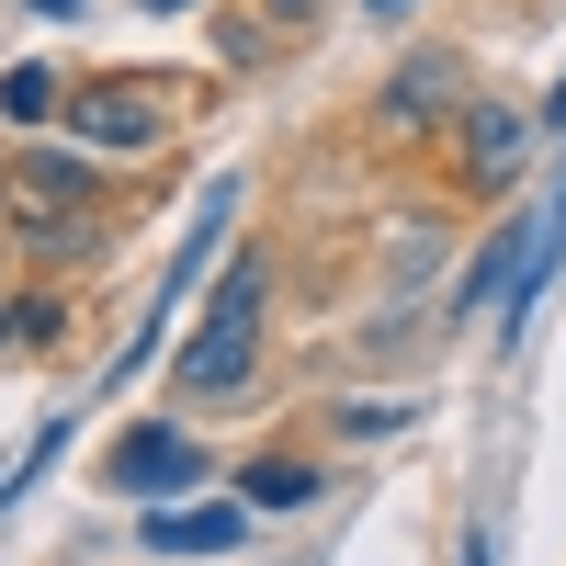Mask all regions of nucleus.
<instances>
[{
	"mask_svg": "<svg viewBox=\"0 0 566 566\" xmlns=\"http://www.w3.org/2000/svg\"><path fill=\"white\" fill-rule=\"evenodd\" d=\"M363 12H374V23H408V12H419V0H363Z\"/></svg>",
	"mask_w": 566,
	"mask_h": 566,
	"instance_id": "nucleus-10",
	"label": "nucleus"
},
{
	"mask_svg": "<svg viewBox=\"0 0 566 566\" xmlns=\"http://www.w3.org/2000/svg\"><path fill=\"white\" fill-rule=\"evenodd\" d=\"M136 544L148 555H239L250 544V499H159Z\"/></svg>",
	"mask_w": 566,
	"mask_h": 566,
	"instance_id": "nucleus-4",
	"label": "nucleus"
},
{
	"mask_svg": "<svg viewBox=\"0 0 566 566\" xmlns=\"http://www.w3.org/2000/svg\"><path fill=\"white\" fill-rule=\"evenodd\" d=\"M522 148H533V114H510V103L464 114V181H476V193H510V181H522Z\"/></svg>",
	"mask_w": 566,
	"mask_h": 566,
	"instance_id": "nucleus-5",
	"label": "nucleus"
},
{
	"mask_svg": "<svg viewBox=\"0 0 566 566\" xmlns=\"http://www.w3.org/2000/svg\"><path fill=\"white\" fill-rule=\"evenodd\" d=\"M0 114H12V125H57L69 114V69H45V57L0 69Z\"/></svg>",
	"mask_w": 566,
	"mask_h": 566,
	"instance_id": "nucleus-7",
	"label": "nucleus"
},
{
	"mask_svg": "<svg viewBox=\"0 0 566 566\" xmlns=\"http://www.w3.org/2000/svg\"><path fill=\"white\" fill-rule=\"evenodd\" d=\"M453 103V57H397V80H386V125L408 136V125H431Z\"/></svg>",
	"mask_w": 566,
	"mask_h": 566,
	"instance_id": "nucleus-6",
	"label": "nucleus"
},
{
	"mask_svg": "<svg viewBox=\"0 0 566 566\" xmlns=\"http://www.w3.org/2000/svg\"><path fill=\"white\" fill-rule=\"evenodd\" d=\"M69 136L80 148H159V103L136 80H69Z\"/></svg>",
	"mask_w": 566,
	"mask_h": 566,
	"instance_id": "nucleus-3",
	"label": "nucleus"
},
{
	"mask_svg": "<svg viewBox=\"0 0 566 566\" xmlns=\"http://www.w3.org/2000/svg\"><path fill=\"white\" fill-rule=\"evenodd\" d=\"M23 12H45V23H69V12H80V0H23Z\"/></svg>",
	"mask_w": 566,
	"mask_h": 566,
	"instance_id": "nucleus-12",
	"label": "nucleus"
},
{
	"mask_svg": "<svg viewBox=\"0 0 566 566\" xmlns=\"http://www.w3.org/2000/svg\"><path fill=\"white\" fill-rule=\"evenodd\" d=\"M80 193H91V170H80L69 148H34V159H23V205H80Z\"/></svg>",
	"mask_w": 566,
	"mask_h": 566,
	"instance_id": "nucleus-9",
	"label": "nucleus"
},
{
	"mask_svg": "<svg viewBox=\"0 0 566 566\" xmlns=\"http://www.w3.org/2000/svg\"><path fill=\"white\" fill-rule=\"evenodd\" d=\"M272 12H283V23H317V0H272Z\"/></svg>",
	"mask_w": 566,
	"mask_h": 566,
	"instance_id": "nucleus-13",
	"label": "nucleus"
},
{
	"mask_svg": "<svg viewBox=\"0 0 566 566\" xmlns=\"http://www.w3.org/2000/svg\"><path fill=\"white\" fill-rule=\"evenodd\" d=\"M239 499H250V510H306V499H317V464H295V453H261L250 476H239Z\"/></svg>",
	"mask_w": 566,
	"mask_h": 566,
	"instance_id": "nucleus-8",
	"label": "nucleus"
},
{
	"mask_svg": "<svg viewBox=\"0 0 566 566\" xmlns=\"http://www.w3.org/2000/svg\"><path fill=\"white\" fill-rule=\"evenodd\" d=\"M544 125H566V69H555V91H544Z\"/></svg>",
	"mask_w": 566,
	"mask_h": 566,
	"instance_id": "nucleus-11",
	"label": "nucleus"
},
{
	"mask_svg": "<svg viewBox=\"0 0 566 566\" xmlns=\"http://www.w3.org/2000/svg\"><path fill=\"white\" fill-rule=\"evenodd\" d=\"M0 340H23V317H12V306H0Z\"/></svg>",
	"mask_w": 566,
	"mask_h": 566,
	"instance_id": "nucleus-16",
	"label": "nucleus"
},
{
	"mask_svg": "<svg viewBox=\"0 0 566 566\" xmlns=\"http://www.w3.org/2000/svg\"><path fill=\"white\" fill-rule=\"evenodd\" d=\"M103 476H114V499H136V510L193 499V488H205V442L181 431V419H136V431L103 453Z\"/></svg>",
	"mask_w": 566,
	"mask_h": 566,
	"instance_id": "nucleus-2",
	"label": "nucleus"
},
{
	"mask_svg": "<svg viewBox=\"0 0 566 566\" xmlns=\"http://www.w3.org/2000/svg\"><path fill=\"white\" fill-rule=\"evenodd\" d=\"M261 328H272V261L239 250V261H227V283L205 295L193 340H181V397H239L250 374H261Z\"/></svg>",
	"mask_w": 566,
	"mask_h": 566,
	"instance_id": "nucleus-1",
	"label": "nucleus"
},
{
	"mask_svg": "<svg viewBox=\"0 0 566 566\" xmlns=\"http://www.w3.org/2000/svg\"><path fill=\"white\" fill-rule=\"evenodd\" d=\"M136 12H193V0H136Z\"/></svg>",
	"mask_w": 566,
	"mask_h": 566,
	"instance_id": "nucleus-15",
	"label": "nucleus"
},
{
	"mask_svg": "<svg viewBox=\"0 0 566 566\" xmlns=\"http://www.w3.org/2000/svg\"><path fill=\"white\" fill-rule=\"evenodd\" d=\"M464 566H499V555H488V533H476V544H464Z\"/></svg>",
	"mask_w": 566,
	"mask_h": 566,
	"instance_id": "nucleus-14",
	"label": "nucleus"
}]
</instances>
